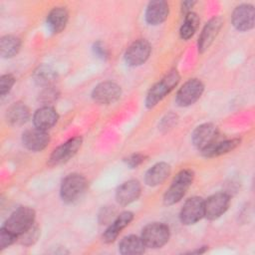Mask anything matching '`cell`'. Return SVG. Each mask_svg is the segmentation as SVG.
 Wrapping results in <instances>:
<instances>
[{
    "instance_id": "obj_1",
    "label": "cell",
    "mask_w": 255,
    "mask_h": 255,
    "mask_svg": "<svg viewBox=\"0 0 255 255\" xmlns=\"http://www.w3.org/2000/svg\"><path fill=\"white\" fill-rule=\"evenodd\" d=\"M180 76L176 70H171L162 79L156 82L147 92L144 105L147 109H152L158 105L179 83Z\"/></svg>"
},
{
    "instance_id": "obj_2",
    "label": "cell",
    "mask_w": 255,
    "mask_h": 255,
    "mask_svg": "<svg viewBox=\"0 0 255 255\" xmlns=\"http://www.w3.org/2000/svg\"><path fill=\"white\" fill-rule=\"evenodd\" d=\"M194 179V172L191 169H181L173 177L169 187L163 194V203L165 205H173L179 202L186 194Z\"/></svg>"
},
{
    "instance_id": "obj_3",
    "label": "cell",
    "mask_w": 255,
    "mask_h": 255,
    "mask_svg": "<svg viewBox=\"0 0 255 255\" xmlns=\"http://www.w3.org/2000/svg\"><path fill=\"white\" fill-rule=\"evenodd\" d=\"M35 218L36 213L32 207L20 206L10 214L2 227L19 237L35 224Z\"/></svg>"
},
{
    "instance_id": "obj_4",
    "label": "cell",
    "mask_w": 255,
    "mask_h": 255,
    "mask_svg": "<svg viewBox=\"0 0 255 255\" xmlns=\"http://www.w3.org/2000/svg\"><path fill=\"white\" fill-rule=\"evenodd\" d=\"M88 181L80 173H70L62 181L60 186V196L66 203L77 201L86 191Z\"/></svg>"
},
{
    "instance_id": "obj_5",
    "label": "cell",
    "mask_w": 255,
    "mask_h": 255,
    "mask_svg": "<svg viewBox=\"0 0 255 255\" xmlns=\"http://www.w3.org/2000/svg\"><path fill=\"white\" fill-rule=\"evenodd\" d=\"M170 237L169 227L162 222H152L145 225L140 234L146 248L158 249L164 246Z\"/></svg>"
},
{
    "instance_id": "obj_6",
    "label": "cell",
    "mask_w": 255,
    "mask_h": 255,
    "mask_svg": "<svg viewBox=\"0 0 255 255\" xmlns=\"http://www.w3.org/2000/svg\"><path fill=\"white\" fill-rule=\"evenodd\" d=\"M204 92V85L199 79L187 80L177 91L175 103L178 107H189L196 103Z\"/></svg>"
},
{
    "instance_id": "obj_7",
    "label": "cell",
    "mask_w": 255,
    "mask_h": 255,
    "mask_svg": "<svg viewBox=\"0 0 255 255\" xmlns=\"http://www.w3.org/2000/svg\"><path fill=\"white\" fill-rule=\"evenodd\" d=\"M219 138V130L211 123H205L196 127L191 134V141L200 152L209 148Z\"/></svg>"
},
{
    "instance_id": "obj_8",
    "label": "cell",
    "mask_w": 255,
    "mask_h": 255,
    "mask_svg": "<svg viewBox=\"0 0 255 255\" xmlns=\"http://www.w3.org/2000/svg\"><path fill=\"white\" fill-rule=\"evenodd\" d=\"M83 143L82 136H74L59 146H57L48 158L50 166H57L69 161L81 148Z\"/></svg>"
},
{
    "instance_id": "obj_9",
    "label": "cell",
    "mask_w": 255,
    "mask_h": 255,
    "mask_svg": "<svg viewBox=\"0 0 255 255\" xmlns=\"http://www.w3.org/2000/svg\"><path fill=\"white\" fill-rule=\"evenodd\" d=\"M204 217V199L192 196L185 200L180 212L179 219L184 225H192Z\"/></svg>"
},
{
    "instance_id": "obj_10",
    "label": "cell",
    "mask_w": 255,
    "mask_h": 255,
    "mask_svg": "<svg viewBox=\"0 0 255 255\" xmlns=\"http://www.w3.org/2000/svg\"><path fill=\"white\" fill-rule=\"evenodd\" d=\"M231 202L230 194L227 192H217L204 200V217L208 220H215L222 216L229 208Z\"/></svg>"
},
{
    "instance_id": "obj_11",
    "label": "cell",
    "mask_w": 255,
    "mask_h": 255,
    "mask_svg": "<svg viewBox=\"0 0 255 255\" xmlns=\"http://www.w3.org/2000/svg\"><path fill=\"white\" fill-rule=\"evenodd\" d=\"M151 52L150 44L145 39H138L132 42L125 53V62L130 67H137L144 64Z\"/></svg>"
},
{
    "instance_id": "obj_12",
    "label": "cell",
    "mask_w": 255,
    "mask_h": 255,
    "mask_svg": "<svg viewBox=\"0 0 255 255\" xmlns=\"http://www.w3.org/2000/svg\"><path fill=\"white\" fill-rule=\"evenodd\" d=\"M122 96L121 87L111 81H106L97 85L93 92V100L101 105H110L117 102Z\"/></svg>"
},
{
    "instance_id": "obj_13",
    "label": "cell",
    "mask_w": 255,
    "mask_h": 255,
    "mask_svg": "<svg viewBox=\"0 0 255 255\" xmlns=\"http://www.w3.org/2000/svg\"><path fill=\"white\" fill-rule=\"evenodd\" d=\"M255 10L251 4H240L232 12L231 22L238 31H249L254 27Z\"/></svg>"
},
{
    "instance_id": "obj_14",
    "label": "cell",
    "mask_w": 255,
    "mask_h": 255,
    "mask_svg": "<svg viewBox=\"0 0 255 255\" xmlns=\"http://www.w3.org/2000/svg\"><path fill=\"white\" fill-rule=\"evenodd\" d=\"M223 25V20L219 16L211 18L203 27L197 42L199 53H204L214 42Z\"/></svg>"
},
{
    "instance_id": "obj_15",
    "label": "cell",
    "mask_w": 255,
    "mask_h": 255,
    "mask_svg": "<svg viewBox=\"0 0 255 255\" xmlns=\"http://www.w3.org/2000/svg\"><path fill=\"white\" fill-rule=\"evenodd\" d=\"M22 143L31 151H42L50 143V135L47 130L37 128H30L23 132Z\"/></svg>"
},
{
    "instance_id": "obj_16",
    "label": "cell",
    "mask_w": 255,
    "mask_h": 255,
    "mask_svg": "<svg viewBox=\"0 0 255 255\" xmlns=\"http://www.w3.org/2000/svg\"><path fill=\"white\" fill-rule=\"evenodd\" d=\"M141 193V185L136 179L123 182L116 190V200L120 205L126 206L138 199Z\"/></svg>"
},
{
    "instance_id": "obj_17",
    "label": "cell",
    "mask_w": 255,
    "mask_h": 255,
    "mask_svg": "<svg viewBox=\"0 0 255 255\" xmlns=\"http://www.w3.org/2000/svg\"><path fill=\"white\" fill-rule=\"evenodd\" d=\"M169 14V5L166 1H150L145 9L144 19L150 26H157L163 23Z\"/></svg>"
},
{
    "instance_id": "obj_18",
    "label": "cell",
    "mask_w": 255,
    "mask_h": 255,
    "mask_svg": "<svg viewBox=\"0 0 255 255\" xmlns=\"http://www.w3.org/2000/svg\"><path fill=\"white\" fill-rule=\"evenodd\" d=\"M132 219H133V213L130 211H124L120 213L103 233V236H102L103 241L105 243L114 242L118 238L122 230H124L127 226L130 224Z\"/></svg>"
},
{
    "instance_id": "obj_19",
    "label": "cell",
    "mask_w": 255,
    "mask_h": 255,
    "mask_svg": "<svg viewBox=\"0 0 255 255\" xmlns=\"http://www.w3.org/2000/svg\"><path fill=\"white\" fill-rule=\"evenodd\" d=\"M34 127L43 130H48L52 128L59 120V115L57 111L51 106H43L36 110L33 117Z\"/></svg>"
},
{
    "instance_id": "obj_20",
    "label": "cell",
    "mask_w": 255,
    "mask_h": 255,
    "mask_svg": "<svg viewBox=\"0 0 255 255\" xmlns=\"http://www.w3.org/2000/svg\"><path fill=\"white\" fill-rule=\"evenodd\" d=\"M171 167L167 162L160 161L153 164L144 174V182L146 185L155 187L162 184L170 175Z\"/></svg>"
},
{
    "instance_id": "obj_21",
    "label": "cell",
    "mask_w": 255,
    "mask_h": 255,
    "mask_svg": "<svg viewBox=\"0 0 255 255\" xmlns=\"http://www.w3.org/2000/svg\"><path fill=\"white\" fill-rule=\"evenodd\" d=\"M69 21V12L65 7H54L47 14L46 23L53 34L61 33Z\"/></svg>"
},
{
    "instance_id": "obj_22",
    "label": "cell",
    "mask_w": 255,
    "mask_h": 255,
    "mask_svg": "<svg viewBox=\"0 0 255 255\" xmlns=\"http://www.w3.org/2000/svg\"><path fill=\"white\" fill-rule=\"evenodd\" d=\"M142 239L136 235H127L119 243V252L124 255L141 254L145 250Z\"/></svg>"
},
{
    "instance_id": "obj_23",
    "label": "cell",
    "mask_w": 255,
    "mask_h": 255,
    "mask_svg": "<svg viewBox=\"0 0 255 255\" xmlns=\"http://www.w3.org/2000/svg\"><path fill=\"white\" fill-rule=\"evenodd\" d=\"M239 144H240L239 138H226V139L219 138L209 148H207L201 153L205 157H216V156L230 152L231 150L235 149Z\"/></svg>"
},
{
    "instance_id": "obj_24",
    "label": "cell",
    "mask_w": 255,
    "mask_h": 255,
    "mask_svg": "<svg viewBox=\"0 0 255 255\" xmlns=\"http://www.w3.org/2000/svg\"><path fill=\"white\" fill-rule=\"evenodd\" d=\"M7 121L13 126H22L30 118V111L24 103H14L6 113Z\"/></svg>"
},
{
    "instance_id": "obj_25",
    "label": "cell",
    "mask_w": 255,
    "mask_h": 255,
    "mask_svg": "<svg viewBox=\"0 0 255 255\" xmlns=\"http://www.w3.org/2000/svg\"><path fill=\"white\" fill-rule=\"evenodd\" d=\"M20 38L14 35H5L0 40V55L4 59L15 57L21 49Z\"/></svg>"
},
{
    "instance_id": "obj_26",
    "label": "cell",
    "mask_w": 255,
    "mask_h": 255,
    "mask_svg": "<svg viewBox=\"0 0 255 255\" xmlns=\"http://www.w3.org/2000/svg\"><path fill=\"white\" fill-rule=\"evenodd\" d=\"M57 79V73L50 66L41 65L39 66L33 74L34 82L43 88L51 87Z\"/></svg>"
},
{
    "instance_id": "obj_27",
    "label": "cell",
    "mask_w": 255,
    "mask_h": 255,
    "mask_svg": "<svg viewBox=\"0 0 255 255\" xmlns=\"http://www.w3.org/2000/svg\"><path fill=\"white\" fill-rule=\"evenodd\" d=\"M200 19L194 12H189L184 16V20L179 28V36L182 40L190 39L198 29Z\"/></svg>"
},
{
    "instance_id": "obj_28",
    "label": "cell",
    "mask_w": 255,
    "mask_h": 255,
    "mask_svg": "<svg viewBox=\"0 0 255 255\" xmlns=\"http://www.w3.org/2000/svg\"><path fill=\"white\" fill-rule=\"evenodd\" d=\"M39 236H40V229H39V226L35 223L27 231L21 234L18 237V240L24 246H31L36 243Z\"/></svg>"
},
{
    "instance_id": "obj_29",
    "label": "cell",
    "mask_w": 255,
    "mask_h": 255,
    "mask_svg": "<svg viewBox=\"0 0 255 255\" xmlns=\"http://www.w3.org/2000/svg\"><path fill=\"white\" fill-rule=\"evenodd\" d=\"M59 96L58 91L53 87L44 88L42 93L39 95V101L44 104V106H49V104L55 102Z\"/></svg>"
},
{
    "instance_id": "obj_30",
    "label": "cell",
    "mask_w": 255,
    "mask_h": 255,
    "mask_svg": "<svg viewBox=\"0 0 255 255\" xmlns=\"http://www.w3.org/2000/svg\"><path fill=\"white\" fill-rule=\"evenodd\" d=\"M17 240H18V237L16 235L11 233L4 227H1L0 229V249L1 250L11 246Z\"/></svg>"
},
{
    "instance_id": "obj_31",
    "label": "cell",
    "mask_w": 255,
    "mask_h": 255,
    "mask_svg": "<svg viewBox=\"0 0 255 255\" xmlns=\"http://www.w3.org/2000/svg\"><path fill=\"white\" fill-rule=\"evenodd\" d=\"M15 84V78L11 74L2 75L0 78V95L4 97L7 95Z\"/></svg>"
},
{
    "instance_id": "obj_32",
    "label": "cell",
    "mask_w": 255,
    "mask_h": 255,
    "mask_svg": "<svg viewBox=\"0 0 255 255\" xmlns=\"http://www.w3.org/2000/svg\"><path fill=\"white\" fill-rule=\"evenodd\" d=\"M145 158H146V156L142 153H132V154H129L128 156H127L124 159V161L126 162V164L128 167L136 168L145 160Z\"/></svg>"
},
{
    "instance_id": "obj_33",
    "label": "cell",
    "mask_w": 255,
    "mask_h": 255,
    "mask_svg": "<svg viewBox=\"0 0 255 255\" xmlns=\"http://www.w3.org/2000/svg\"><path fill=\"white\" fill-rule=\"evenodd\" d=\"M93 51H94V54L100 59L106 60L109 57V51L101 41H98L94 44Z\"/></svg>"
},
{
    "instance_id": "obj_34",
    "label": "cell",
    "mask_w": 255,
    "mask_h": 255,
    "mask_svg": "<svg viewBox=\"0 0 255 255\" xmlns=\"http://www.w3.org/2000/svg\"><path fill=\"white\" fill-rule=\"evenodd\" d=\"M167 117V122L165 120L162 119L161 121V127L164 128H170L171 126H173V124L175 123V120H176V116H174L173 114H169V115H166Z\"/></svg>"
},
{
    "instance_id": "obj_35",
    "label": "cell",
    "mask_w": 255,
    "mask_h": 255,
    "mask_svg": "<svg viewBox=\"0 0 255 255\" xmlns=\"http://www.w3.org/2000/svg\"><path fill=\"white\" fill-rule=\"evenodd\" d=\"M195 1H184L181 3V11L186 15L187 13L191 12L192 7L194 6Z\"/></svg>"
}]
</instances>
